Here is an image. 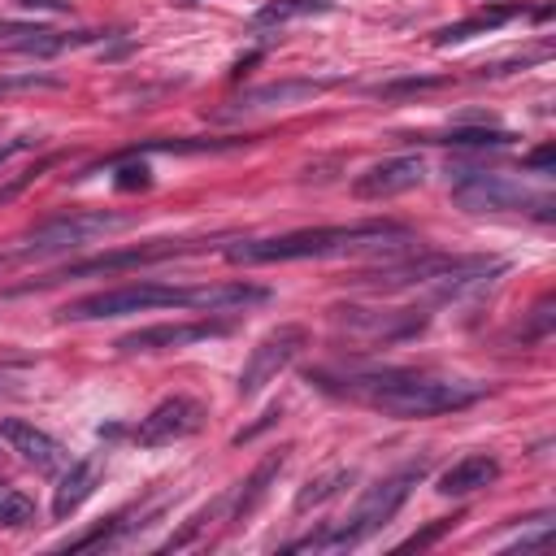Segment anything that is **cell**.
I'll return each mask as SVG.
<instances>
[{"instance_id": "obj_1", "label": "cell", "mask_w": 556, "mask_h": 556, "mask_svg": "<svg viewBox=\"0 0 556 556\" xmlns=\"http://www.w3.org/2000/svg\"><path fill=\"white\" fill-rule=\"evenodd\" d=\"M309 383H318L331 396H348L357 404L387 413V417H439L470 409L487 396V383H470V378H435V374H413V370H357V374H309Z\"/></svg>"}, {"instance_id": "obj_2", "label": "cell", "mask_w": 556, "mask_h": 556, "mask_svg": "<svg viewBox=\"0 0 556 556\" xmlns=\"http://www.w3.org/2000/svg\"><path fill=\"white\" fill-rule=\"evenodd\" d=\"M413 231L404 222H348V226H318V231H292L270 239H244L231 244L226 257L239 265H270V261H322V257H352V252H383L409 248Z\"/></svg>"}, {"instance_id": "obj_3", "label": "cell", "mask_w": 556, "mask_h": 556, "mask_svg": "<svg viewBox=\"0 0 556 556\" xmlns=\"http://www.w3.org/2000/svg\"><path fill=\"white\" fill-rule=\"evenodd\" d=\"M487 274H504V261L483 252H417L404 261H387L378 270H361L352 283L370 292H409V287H439V296H452L461 287L483 283Z\"/></svg>"}, {"instance_id": "obj_4", "label": "cell", "mask_w": 556, "mask_h": 556, "mask_svg": "<svg viewBox=\"0 0 556 556\" xmlns=\"http://www.w3.org/2000/svg\"><path fill=\"white\" fill-rule=\"evenodd\" d=\"M422 474H426V461L404 465V470L378 478V483L357 500V509H352L344 522H331L326 530H318V535L296 539L287 552H344V548H361L365 539H374L378 530H383L391 517L404 509V500H409V491L422 483Z\"/></svg>"}, {"instance_id": "obj_5", "label": "cell", "mask_w": 556, "mask_h": 556, "mask_svg": "<svg viewBox=\"0 0 556 556\" xmlns=\"http://www.w3.org/2000/svg\"><path fill=\"white\" fill-rule=\"evenodd\" d=\"M131 226L126 213H100V209H87V213H57V218L40 222L31 235L18 239V248H9V261L22 265V261H44V257H57V252H70V248H83L100 235H113Z\"/></svg>"}, {"instance_id": "obj_6", "label": "cell", "mask_w": 556, "mask_h": 556, "mask_svg": "<svg viewBox=\"0 0 556 556\" xmlns=\"http://www.w3.org/2000/svg\"><path fill=\"white\" fill-rule=\"evenodd\" d=\"M153 309H192V287H166V283L109 287V292L70 300L61 309V322H105V318H126V313H153Z\"/></svg>"}, {"instance_id": "obj_7", "label": "cell", "mask_w": 556, "mask_h": 556, "mask_svg": "<svg viewBox=\"0 0 556 556\" xmlns=\"http://www.w3.org/2000/svg\"><path fill=\"white\" fill-rule=\"evenodd\" d=\"M452 200L470 213H539L543 222L552 218V196H539L530 187L504 179L487 170H452Z\"/></svg>"}, {"instance_id": "obj_8", "label": "cell", "mask_w": 556, "mask_h": 556, "mask_svg": "<svg viewBox=\"0 0 556 556\" xmlns=\"http://www.w3.org/2000/svg\"><path fill=\"white\" fill-rule=\"evenodd\" d=\"M331 322L339 326V335L357 339V344H404L426 331V313L422 309H357V305H339L331 309Z\"/></svg>"}, {"instance_id": "obj_9", "label": "cell", "mask_w": 556, "mask_h": 556, "mask_svg": "<svg viewBox=\"0 0 556 556\" xmlns=\"http://www.w3.org/2000/svg\"><path fill=\"white\" fill-rule=\"evenodd\" d=\"M305 348H309V326H300V322H283V326H274V331L248 352V361H244V370H239L235 391H239L244 400H252L257 391L270 387L274 378L283 374L287 365H292Z\"/></svg>"}, {"instance_id": "obj_10", "label": "cell", "mask_w": 556, "mask_h": 556, "mask_svg": "<svg viewBox=\"0 0 556 556\" xmlns=\"http://www.w3.org/2000/svg\"><path fill=\"white\" fill-rule=\"evenodd\" d=\"M205 239H153V244H131L118 252H105V257L92 261H74L66 270L40 278V283H66V278H96V274H122V270H139V265H161L170 257H187V252H200Z\"/></svg>"}, {"instance_id": "obj_11", "label": "cell", "mask_w": 556, "mask_h": 556, "mask_svg": "<svg viewBox=\"0 0 556 556\" xmlns=\"http://www.w3.org/2000/svg\"><path fill=\"white\" fill-rule=\"evenodd\" d=\"M200 426H205V404L192 400V396H170L135 426V444L139 448H166V444H179V439H192Z\"/></svg>"}, {"instance_id": "obj_12", "label": "cell", "mask_w": 556, "mask_h": 556, "mask_svg": "<svg viewBox=\"0 0 556 556\" xmlns=\"http://www.w3.org/2000/svg\"><path fill=\"white\" fill-rule=\"evenodd\" d=\"M335 79H278V83H261L239 92L231 105L222 109V118H244V113H265V109H287V105H305L318 100L322 92H331Z\"/></svg>"}, {"instance_id": "obj_13", "label": "cell", "mask_w": 556, "mask_h": 556, "mask_svg": "<svg viewBox=\"0 0 556 556\" xmlns=\"http://www.w3.org/2000/svg\"><path fill=\"white\" fill-rule=\"evenodd\" d=\"M231 326L226 322H161V326H139V331L118 339V352H174L192 348L200 339H218Z\"/></svg>"}, {"instance_id": "obj_14", "label": "cell", "mask_w": 556, "mask_h": 556, "mask_svg": "<svg viewBox=\"0 0 556 556\" xmlns=\"http://www.w3.org/2000/svg\"><path fill=\"white\" fill-rule=\"evenodd\" d=\"M0 439H5V444L14 448L27 465H35L40 474H61L70 465V452L61 448L48 431H40V426H31V422H22V417H5V422H0Z\"/></svg>"}, {"instance_id": "obj_15", "label": "cell", "mask_w": 556, "mask_h": 556, "mask_svg": "<svg viewBox=\"0 0 556 556\" xmlns=\"http://www.w3.org/2000/svg\"><path fill=\"white\" fill-rule=\"evenodd\" d=\"M422 179H426L422 157H387V161H378V166H370L365 174H357L352 196L357 200H391L400 192H413Z\"/></svg>"}, {"instance_id": "obj_16", "label": "cell", "mask_w": 556, "mask_h": 556, "mask_svg": "<svg viewBox=\"0 0 556 556\" xmlns=\"http://www.w3.org/2000/svg\"><path fill=\"white\" fill-rule=\"evenodd\" d=\"M283 465H287V448H278V452H270L257 470H252L244 483H239L235 491H231V509H226V522L231 526H244L252 513H257V504L270 496V487H274V478L283 474Z\"/></svg>"}, {"instance_id": "obj_17", "label": "cell", "mask_w": 556, "mask_h": 556, "mask_svg": "<svg viewBox=\"0 0 556 556\" xmlns=\"http://www.w3.org/2000/svg\"><path fill=\"white\" fill-rule=\"evenodd\" d=\"M100 474H105V461H100V457H83V461H74L70 470L61 474V487L53 496V517H57V522L74 517L87 500H92V491L100 487Z\"/></svg>"}, {"instance_id": "obj_18", "label": "cell", "mask_w": 556, "mask_h": 556, "mask_svg": "<svg viewBox=\"0 0 556 556\" xmlns=\"http://www.w3.org/2000/svg\"><path fill=\"white\" fill-rule=\"evenodd\" d=\"M500 478V461L487 457V452H470V457L452 461L444 474H439V496H474V491L491 487Z\"/></svg>"}, {"instance_id": "obj_19", "label": "cell", "mask_w": 556, "mask_h": 556, "mask_svg": "<svg viewBox=\"0 0 556 556\" xmlns=\"http://www.w3.org/2000/svg\"><path fill=\"white\" fill-rule=\"evenodd\" d=\"M270 300V287L257 283H209V287H192V309L205 313H239L252 305H265Z\"/></svg>"}, {"instance_id": "obj_20", "label": "cell", "mask_w": 556, "mask_h": 556, "mask_svg": "<svg viewBox=\"0 0 556 556\" xmlns=\"http://www.w3.org/2000/svg\"><path fill=\"white\" fill-rule=\"evenodd\" d=\"M100 31H44L35 27L31 35H18V40L5 44V53H22V57H57V53H70V48H83V44H96Z\"/></svg>"}, {"instance_id": "obj_21", "label": "cell", "mask_w": 556, "mask_h": 556, "mask_svg": "<svg viewBox=\"0 0 556 556\" xmlns=\"http://www.w3.org/2000/svg\"><path fill=\"white\" fill-rule=\"evenodd\" d=\"M522 14V5H500V9H483V14H474V18H465V22H452V27H444L435 35V44H461V40H474V35H487V31H496L504 27L509 18Z\"/></svg>"}, {"instance_id": "obj_22", "label": "cell", "mask_w": 556, "mask_h": 556, "mask_svg": "<svg viewBox=\"0 0 556 556\" xmlns=\"http://www.w3.org/2000/svg\"><path fill=\"white\" fill-rule=\"evenodd\" d=\"M352 478H357V470H331V474H318L313 483H305L296 491V513H309V509H318V504L326 500H335L339 491H344Z\"/></svg>"}, {"instance_id": "obj_23", "label": "cell", "mask_w": 556, "mask_h": 556, "mask_svg": "<svg viewBox=\"0 0 556 556\" xmlns=\"http://www.w3.org/2000/svg\"><path fill=\"white\" fill-rule=\"evenodd\" d=\"M517 135L509 131H491V126H457V131H448L444 139H435V144H452V148H504L513 144Z\"/></svg>"}, {"instance_id": "obj_24", "label": "cell", "mask_w": 556, "mask_h": 556, "mask_svg": "<svg viewBox=\"0 0 556 556\" xmlns=\"http://www.w3.org/2000/svg\"><path fill=\"white\" fill-rule=\"evenodd\" d=\"M331 0H274V5L257 9V27H274V22L300 18V14H326Z\"/></svg>"}, {"instance_id": "obj_25", "label": "cell", "mask_w": 556, "mask_h": 556, "mask_svg": "<svg viewBox=\"0 0 556 556\" xmlns=\"http://www.w3.org/2000/svg\"><path fill=\"white\" fill-rule=\"evenodd\" d=\"M61 79L44 70H22V74H0V96H18V92H57Z\"/></svg>"}, {"instance_id": "obj_26", "label": "cell", "mask_w": 556, "mask_h": 556, "mask_svg": "<svg viewBox=\"0 0 556 556\" xmlns=\"http://www.w3.org/2000/svg\"><path fill=\"white\" fill-rule=\"evenodd\" d=\"M448 79L444 74H417V79H391V83H378L374 96L383 100H396V96H413V92H431V87H444Z\"/></svg>"}, {"instance_id": "obj_27", "label": "cell", "mask_w": 556, "mask_h": 556, "mask_svg": "<svg viewBox=\"0 0 556 556\" xmlns=\"http://www.w3.org/2000/svg\"><path fill=\"white\" fill-rule=\"evenodd\" d=\"M35 517V504L22 491H0V526H27Z\"/></svg>"}, {"instance_id": "obj_28", "label": "cell", "mask_w": 556, "mask_h": 556, "mask_svg": "<svg viewBox=\"0 0 556 556\" xmlns=\"http://www.w3.org/2000/svg\"><path fill=\"white\" fill-rule=\"evenodd\" d=\"M548 331H552V296H543L539 305H535V322H530L526 339H543Z\"/></svg>"}, {"instance_id": "obj_29", "label": "cell", "mask_w": 556, "mask_h": 556, "mask_svg": "<svg viewBox=\"0 0 556 556\" xmlns=\"http://www.w3.org/2000/svg\"><path fill=\"white\" fill-rule=\"evenodd\" d=\"M452 522H457V517H439V522L431 526V530H422V535H413V539H404L400 548H426V543H435L439 535H448L452 530Z\"/></svg>"}, {"instance_id": "obj_30", "label": "cell", "mask_w": 556, "mask_h": 556, "mask_svg": "<svg viewBox=\"0 0 556 556\" xmlns=\"http://www.w3.org/2000/svg\"><path fill=\"white\" fill-rule=\"evenodd\" d=\"M40 179V170H27V174H18L14 183H0V205H9V200H18L22 192H27V187Z\"/></svg>"}, {"instance_id": "obj_31", "label": "cell", "mask_w": 556, "mask_h": 556, "mask_svg": "<svg viewBox=\"0 0 556 556\" xmlns=\"http://www.w3.org/2000/svg\"><path fill=\"white\" fill-rule=\"evenodd\" d=\"M118 187H122V192H131V187H148V166H126L118 174Z\"/></svg>"}, {"instance_id": "obj_32", "label": "cell", "mask_w": 556, "mask_h": 556, "mask_svg": "<svg viewBox=\"0 0 556 556\" xmlns=\"http://www.w3.org/2000/svg\"><path fill=\"white\" fill-rule=\"evenodd\" d=\"M40 139H31V135H18V139H9V144H0V166H5L9 157H18V153H27V148H35Z\"/></svg>"}, {"instance_id": "obj_33", "label": "cell", "mask_w": 556, "mask_h": 556, "mask_svg": "<svg viewBox=\"0 0 556 556\" xmlns=\"http://www.w3.org/2000/svg\"><path fill=\"white\" fill-rule=\"evenodd\" d=\"M22 9H48V14H66L70 0H18Z\"/></svg>"}, {"instance_id": "obj_34", "label": "cell", "mask_w": 556, "mask_h": 556, "mask_svg": "<svg viewBox=\"0 0 556 556\" xmlns=\"http://www.w3.org/2000/svg\"><path fill=\"white\" fill-rule=\"evenodd\" d=\"M552 161H556V157H552V148L543 144V148H535V153L526 157V166H530V170H552Z\"/></svg>"}, {"instance_id": "obj_35", "label": "cell", "mask_w": 556, "mask_h": 556, "mask_svg": "<svg viewBox=\"0 0 556 556\" xmlns=\"http://www.w3.org/2000/svg\"><path fill=\"white\" fill-rule=\"evenodd\" d=\"M35 27H22V22H0V48H5L14 35H31Z\"/></svg>"}, {"instance_id": "obj_36", "label": "cell", "mask_w": 556, "mask_h": 556, "mask_svg": "<svg viewBox=\"0 0 556 556\" xmlns=\"http://www.w3.org/2000/svg\"><path fill=\"white\" fill-rule=\"evenodd\" d=\"M183 5H200V0H183Z\"/></svg>"}]
</instances>
